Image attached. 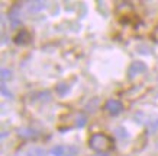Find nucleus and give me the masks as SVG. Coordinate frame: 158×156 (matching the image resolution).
Returning <instances> with one entry per match:
<instances>
[{"label": "nucleus", "instance_id": "f8f14e48", "mask_svg": "<svg viewBox=\"0 0 158 156\" xmlns=\"http://www.w3.org/2000/svg\"><path fill=\"white\" fill-rule=\"evenodd\" d=\"M12 78V72L9 69H2V79L3 80H7V79Z\"/></svg>", "mask_w": 158, "mask_h": 156}, {"label": "nucleus", "instance_id": "1a4fd4ad", "mask_svg": "<svg viewBox=\"0 0 158 156\" xmlns=\"http://www.w3.org/2000/svg\"><path fill=\"white\" fill-rule=\"evenodd\" d=\"M9 19H10V22L13 25H18L20 22V16H19V13H18V10L16 9H13V10H10L9 12Z\"/></svg>", "mask_w": 158, "mask_h": 156}, {"label": "nucleus", "instance_id": "20e7f679", "mask_svg": "<svg viewBox=\"0 0 158 156\" xmlns=\"http://www.w3.org/2000/svg\"><path fill=\"white\" fill-rule=\"evenodd\" d=\"M145 70H147L145 63H142V61H134V63H131L129 69H128V74H129V78H135L136 74L142 73Z\"/></svg>", "mask_w": 158, "mask_h": 156}, {"label": "nucleus", "instance_id": "9d476101", "mask_svg": "<svg viewBox=\"0 0 158 156\" xmlns=\"http://www.w3.org/2000/svg\"><path fill=\"white\" fill-rule=\"evenodd\" d=\"M19 136L25 137V139H29V137H34L35 131L31 130V128H19Z\"/></svg>", "mask_w": 158, "mask_h": 156}, {"label": "nucleus", "instance_id": "6e6552de", "mask_svg": "<svg viewBox=\"0 0 158 156\" xmlns=\"http://www.w3.org/2000/svg\"><path fill=\"white\" fill-rule=\"evenodd\" d=\"M28 155L29 156H45L47 155V152L44 150L42 147H32V149H29V152H28Z\"/></svg>", "mask_w": 158, "mask_h": 156}, {"label": "nucleus", "instance_id": "423d86ee", "mask_svg": "<svg viewBox=\"0 0 158 156\" xmlns=\"http://www.w3.org/2000/svg\"><path fill=\"white\" fill-rule=\"evenodd\" d=\"M87 123V117L83 114V112H78L76 117V127H78V128H81V127L86 126Z\"/></svg>", "mask_w": 158, "mask_h": 156}, {"label": "nucleus", "instance_id": "9b49d317", "mask_svg": "<svg viewBox=\"0 0 158 156\" xmlns=\"http://www.w3.org/2000/svg\"><path fill=\"white\" fill-rule=\"evenodd\" d=\"M44 6H45L44 2H35V3H31V5H29V10H31V12H36V10L44 9Z\"/></svg>", "mask_w": 158, "mask_h": 156}, {"label": "nucleus", "instance_id": "7ed1b4c3", "mask_svg": "<svg viewBox=\"0 0 158 156\" xmlns=\"http://www.w3.org/2000/svg\"><path fill=\"white\" fill-rule=\"evenodd\" d=\"M105 109L109 112L110 115H118V114H120V112L123 111V104L120 102L119 99H113V98H110V99L106 101Z\"/></svg>", "mask_w": 158, "mask_h": 156}, {"label": "nucleus", "instance_id": "f03ea898", "mask_svg": "<svg viewBox=\"0 0 158 156\" xmlns=\"http://www.w3.org/2000/svg\"><path fill=\"white\" fill-rule=\"evenodd\" d=\"M49 153L52 156H77L78 155V149L76 146H70V145H58L54 146Z\"/></svg>", "mask_w": 158, "mask_h": 156}, {"label": "nucleus", "instance_id": "f257e3e1", "mask_svg": "<svg viewBox=\"0 0 158 156\" xmlns=\"http://www.w3.org/2000/svg\"><path fill=\"white\" fill-rule=\"evenodd\" d=\"M112 146V139L105 133H94L89 139V147L96 152H105Z\"/></svg>", "mask_w": 158, "mask_h": 156}, {"label": "nucleus", "instance_id": "39448f33", "mask_svg": "<svg viewBox=\"0 0 158 156\" xmlns=\"http://www.w3.org/2000/svg\"><path fill=\"white\" fill-rule=\"evenodd\" d=\"M29 39H31V34L26 29H20V32H18L16 37H15V44L23 45L26 42H29Z\"/></svg>", "mask_w": 158, "mask_h": 156}, {"label": "nucleus", "instance_id": "0eeeda50", "mask_svg": "<svg viewBox=\"0 0 158 156\" xmlns=\"http://www.w3.org/2000/svg\"><path fill=\"white\" fill-rule=\"evenodd\" d=\"M55 91H57V93L58 95H65V93L70 91V86H68L67 83H64V82H61V83H58L57 86H55Z\"/></svg>", "mask_w": 158, "mask_h": 156}]
</instances>
